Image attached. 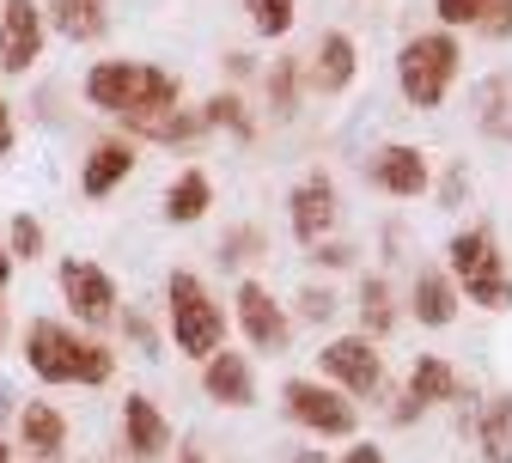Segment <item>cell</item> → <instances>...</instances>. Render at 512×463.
<instances>
[{
	"label": "cell",
	"mask_w": 512,
	"mask_h": 463,
	"mask_svg": "<svg viewBox=\"0 0 512 463\" xmlns=\"http://www.w3.org/2000/svg\"><path fill=\"white\" fill-rule=\"evenodd\" d=\"M86 104L147 141H189L202 128V116H177V80L153 61H92Z\"/></svg>",
	"instance_id": "obj_1"
},
{
	"label": "cell",
	"mask_w": 512,
	"mask_h": 463,
	"mask_svg": "<svg viewBox=\"0 0 512 463\" xmlns=\"http://www.w3.org/2000/svg\"><path fill=\"white\" fill-rule=\"evenodd\" d=\"M25 366H31L43 384H110L116 354H110L98 336H80L74 323L37 317V323L25 329Z\"/></svg>",
	"instance_id": "obj_2"
},
{
	"label": "cell",
	"mask_w": 512,
	"mask_h": 463,
	"mask_svg": "<svg viewBox=\"0 0 512 463\" xmlns=\"http://www.w3.org/2000/svg\"><path fill=\"white\" fill-rule=\"evenodd\" d=\"M458 61H464V49H458L452 31L409 37L403 55H397V86H403V98L415 110H439L445 92H452V80H458Z\"/></svg>",
	"instance_id": "obj_3"
},
{
	"label": "cell",
	"mask_w": 512,
	"mask_h": 463,
	"mask_svg": "<svg viewBox=\"0 0 512 463\" xmlns=\"http://www.w3.org/2000/svg\"><path fill=\"white\" fill-rule=\"evenodd\" d=\"M165 299H171V342H177V354L208 360V354L226 348V317H220L214 293L189 275V269H177V275L165 281Z\"/></svg>",
	"instance_id": "obj_4"
},
{
	"label": "cell",
	"mask_w": 512,
	"mask_h": 463,
	"mask_svg": "<svg viewBox=\"0 0 512 463\" xmlns=\"http://www.w3.org/2000/svg\"><path fill=\"white\" fill-rule=\"evenodd\" d=\"M445 262H452V281L464 287V299H476L482 311L512 305V275H506L500 244L488 232H458L452 244H445Z\"/></svg>",
	"instance_id": "obj_5"
},
{
	"label": "cell",
	"mask_w": 512,
	"mask_h": 463,
	"mask_svg": "<svg viewBox=\"0 0 512 463\" xmlns=\"http://www.w3.org/2000/svg\"><path fill=\"white\" fill-rule=\"evenodd\" d=\"M281 403H287V415H293L299 427H311L317 439H348V433L360 427V415H354L348 396L330 390V384H317V378H287V384H281Z\"/></svg>",
	"instance_id": "obj_6"
},
{
	"label": "cell",
	"mask_w": 512,
	"mask_h": 463,
	"mask_svg": "<svg viewBox=\"0 0 512 463\" xmlns=\"http://www.w3.org/2000/svg\"><path fill=\"white\" fill-rule=\"evenodd\" d=\"M55 281H61V299H68L74 323H86V329H104V323H116V317H122L116 281L98 269V262H86V256H61Z\"/></svg>",
	"instance_id": "obj_7"
},
{
	"label": "cell",
	"mask_w": 512,
	"mask_h": 463,
	"mask_svg": "<svg viewBox=\"0 0 512 463\" xmlns=\"http://www.w3.org/2000/svg\"><path fill=\"white\" fill-rule=\"evenodd\" d=\"M43 37H49V25H43L37 0H0V68L25 74L43 55Z\"/></svg>",
	"instance_id": "obj_8"
},
{
	"label": "cell",
	"mask_w": 512,
	"mask_h": 463,
	"mask_svg": "<svg viewBox=\"0 0 512 463\" xmlns=\"http://www.w3.org/2000/svg\"><path fill=\"white\" fill-rule=\"evenodd\" d=\"M324 372L342 384V396H372L384 384V360H378L372 336H336L324 348Z\"/></svg>",
	"instance_id": "obj_9"
},
{
	"label": "cell",
	"mask_w": 512,
	"mask_h": 463,
	"mask_svg": "<svg viewBox=\"0 0 512 463\" xmlns=\"http://www.w3.org/2000/svg\"><path fill=\"white\" fill-rule=\"evenodd\" d=\"M238 323H244V336H250V348H263V354H281L287 348V311L269 299V287L263 281H244L238 287Z\"/></svg>",
	"instance_id": "obj_10"
},
{
	"label": "cell",
	"mask_w": 512,
	"mask_h": 463,
	"mask_svg": "<svg viewBox=\"0 0 512 463\" xmlns=\"http://www.w3.org/2000/svg\"><path fill=\"white\" fill-rule=\"evenodd\" d=\"M287 208H293V238L317 250V244H324V232L336 226V183H330L324 171H311V177L293 189Z\"/></svg>",
	"instance_id": "obj_11"
},
{
	"label": "cell",
	"mask_w": 512,
	"mask_h": 463,
	"mask_svg": "<svg viewBox=\"0 0 512 463\" xmlns=\"http://www.w3.org/2000/svg\"><path fill=\"white\" fill-rule=\"evenodd\" d=\"M464 384H458V372L445 366L439 354H421L415 360V372H409V390H403V409H397V421H415V415H427L433 403H452Z\"/></svg>",
	"instance_id": "obj_12"
},
{
	"label": "cell",
	"mask_w": 512,
	"mask_h": 463,
	"mask_svg": "<svg viewBox=\"0 0 512 463\" xmlns=\"http://www.w3.org/2000/svg\"><path fill=\"white\" fill-rule=\"evenodd\" d=\"M366 171H372V183L384 195H403V202H415V195L427 189V153L421 147H378Z\"/></svg>",
	"instance_id": "obj_13"
},
{
	"label": "cell",
	"mask_w": 512,
	"mask_h": 463,
	"mask_svg": "<svg viewBox=\"0 0 512 463\" xmlns=\"http://www.w3.org/2000/svg\"><path fill=\"white\" fill-rule=\"evenodd\" d=\"M202 390L214 396V403H226V409H250V403H256L250 360H244V354H232V348L208 354V360H202Z\"/></svg>",
	"instance_id": "obj_14"
},
{
	"label": "cell",
	"mask_w": 512,
	"mask_h": 463,
	"mask_svg": "<svg viewBox=\"0 0 512 463\" xmlns=\"http://www.w3.org/2000/svg\"><path fill=\"white\" fill-rule=\"evenodd\" d=\"M122 445H128V457H141V463L171 445V421L153 409V396H122Z\"/></svg>",
	"instance_id": "obj_15"
},
{
	"label": "cell",
	"mask_w": 512,
	"mask_h": 463,
	"mask_svg": "<svg viewBox=\"0 0 512 463\" xmlns=\"http://www.w3.org/2000/svg\"><path fill=\"white\" fill-rule=\"evenodd\" d=\"M128 177H135V147L128 141H98L86 171H80V189H86V202H104V195L122 189Z\"/></svg>",
	"instance_id": "obj_16"
},
{
	"label": "cell",
	"mask_w": 512,
	"mask_h": 463,
	"mask_svg": "<svg viewBox=\"0 0 512 463\" xmlns=\"http://www.w3.org/2000/svg\"><path fill=\"white\" fill-rule=\"evenodd\" d=\"M43 25H55L68 43H98L110 31V0H49Z\"/></svg>",
	"instance_id": "obj_17"
},
{
	"label": "cell",
	"mask_w": 512,
	"mask_h": 463,
	"mask_svg": "<svg viewBox=\"0 0 512 463\" xmlns=\"http://www.w3.org/2000/svg\"><path fill=\"white\" fill-rule=\"evenodd\" d=\"M19 445L31 451V457H61L68 451V421H61V409L55 403H25L19 409Z\"/></svg>",
	"instance_id": "obj_18"
},
{
	"label": "cell",
	"mask_w": 512,
	"mask_h": 463,
	"mask_svg": "<svg viewBox=\"0 0 512 463\" xmlns=\"http://www.w3.org/2000/svg\"><path fill=\"white\" fill-rule=\"evenodd\" d=\"M354 37H342V31H330L324 43H317V55H311V86L317 92H348V80H354Z\"/></svg>",
	"instance_id": "obj_19"
},
{
	"label": "cell",
	"mask_w": 512,
	"mask_h": 463,
	"mask_svg": "<svg viewBox=\"0 0 512 463\" xmlns=\"http://www.w3.org/2000/svg\"><path fill=\"white\" fill-rule=\"evenodd\" d=\"M208 202H214L208 171H183V177L165 189V220H171V226H196V220L208 214Z\"/></svg>",
	"instance_id": "obj_20"
},
{
	"label": "cell",
	"mask_w": 512,
	"mask_h": 463,
	"mask_svg": "<svg viewBox=\"0 0 512 463\" xmlns=\"http://www.w3.org/2000/svg\"><path fill=\"white\" fill-rule=\"evenodd\" d=\"M476 439H482L488 463H512V396H488V403H482Z\"/></svg>",
	"instance_id": "obj_21"
},
{
	"label": "cell",
	"mask_w": 512,
	"mask_h": 463,
	"mask_svg": "<svg viewBox=\"0 0 512 463\" xmlns=\"http://www.w3.org/2000/svg\"><path fill=\"white\" fill-rule=\"evenodd\" d=\"M415 317L427 323V329H445V323H452L458 317V287L452 281H445V275H415Z\"/></svg>",
	"instance_id": "obj_22"
},
{
	"label": "cell",
	"mask_w": 512,
	"mask_h": 463,
	"mask_svg": "<svg viewBox=\"0 0 512 463\" xmlns=\"http://www.w3.org/2000/svg\"><path fill=\"white\" fill-rule=\"evenodd\" d=\"M0 244H7V256H13V262L43 256V220H37V214H13V226L0 232Z\"/></svg>",
	"instance_id": "obj_23"
},
{
	"label": "cell",
	"mask_w": 512,
	"mask_h": 463,
	"mask_svg": "<svg viewBox=\"0 0 512 463\" xmlns=\"http://www.w3.org/2000/svg\"><path fill=\"white\" fill-rule=\"evenodd\" d=\"M244 13H250V25L263 37H287L293 31V0H244Z\"/></svg>",
	"instance_id": "obj_24"
},
{
	"label": "cell",
	"mask_w": 512,
	"mask_h": 463,
	"mask_svg": "<svg viewBox=\"0 0 512 463\" xmlns=\"http://www.w3.org/2000/svg\"><path fill=\"white\" fill-rule=\"evenodd\" d=\"M232 128V135H250V116H244V104H238V92H214L208 104H202V128Z\"/></svg>",
	"instance_id": "obj_25"
},
{
	"label": "cell",
	"mask_w": 512,
	"mask_h": 463,
	"mask_svg": "<svg viewBox=\"0 0 512 463\" xmlns=\"http://www.w3.org/2000/svg\"><path fill=\"white\" fill-rule=\"evenodd\" d=\"M360 317H366V329H372V336H378V329H391V287H384V281H366L360 287ZM366 329H360V336H366Z\"/></svg>",
	"instance_id": "obj_26"
},
{
	"label": "cell",
	"mask_w": 512,
	"mask_h": 463,
	"mask_svg": "<svg viewBox=\"0 0 512 463\" xmlns=\"http://www.w3.org/2000/svg\"><path fill=\"white\" fill-rule=\"evenodd\" d=\"M476 31L494 37V43H506V37H512V0H488V13L476 19Z\"/></svg>",
	"instance_id": "obj_27"
},
{
	"label": "cell",
	"mask_w": 512,
	"mask_h": 463,
	"mask_svg": "<svg viewBox=\"0 0 512 463\" xmlns=\"http://www.w3.org/2000/svg\"><path fill=\"white\" fill-rule=\"evenodd\" d=\"M433 13H439L445 25H476V19L488 13V0H433Z\"/></svg>",
	"instance_id": "obj_28"
},
{
	"label": "cell",
	"mask_w": 512,
	"mask_h": 463,
	"mask_svg": "<svg viewBox=\"0 0 512 463\" xmlns=\"http://www.w3.org/2000/svg\"><path fill=\"white\" fill-rule=\"evenodd\" d=\"M299 311H305V317H311V323H324V317H330V311H336V299H330V293H324V287H305V299H299Z\"/></svg>",
	"instance_id": "obj_29"
},
{
	"label": "cell",
	"mask_w": 512,
	"mask_h": 463,
	"mask_svg": "<svg viewBox=\"0 0 512 463\" xmlns=\"http://www.w3.org/2000/svg\"><path fill=\"white\" fill-rule=\"evenodd\" d=\"M275 110H293V61L275 68Z\"/></svg>",
	"instance_id": "obj_30"
},
{
	"label": "cell",
	"mask_w": 512,
	"mask_h": 463,
	"mask_svg": "<svg viewBox=\"0 0 512 463\" xmlns=\"http://www.w3.org/2000/svg\"><path fill=\"white\" fill-rule=\"evenodd\" d=\"M13 141H19V128H13V104H7V98H0V159H7V153H13Z\"/></svg>",
	"instance_id": "obj_31"
},
{
	"label": "cell",
	"mask_w": 512,
	"mask_h": 463,
	"mask_svg": "<svg viewBox=\"0 0 512 463\" xmlns=\"http://www.w3.org/2000/svg\"><path fill=\"white\" fill-rule=\"evenodd\" d=\"M317 262H324V269H348L354 250H348V244H317Z\"/></svg>",
	"instance_id": "obj_32"
},
{
	"label": "cell",
	"mask_w": 512,
	"mask_h": 463,
	"mask_svg": "<svg viewBox=\"0 0 512 463\" xmlns=\"http://www.w3.org/2000/svg\"><path fill=\"white\" fill-rule=\"evenodd\" d=\"M244 250H256V232H238V238H226V256H220V262H244Z\"/></svg>",
	"instance_id": "obj_33"
},
{
	"label": "cell",
	"mask_w": 512,
	"mask_h": 463,
	"mask_svg": "<svg viewBox=\"0 0 512 463\" xmlns=\"http://www.w3.org/2000/svg\"><path fill=\"white\" fill-rule=\"evenodd\" d=\"M342 463H384V451H378V445H354Z\"/></svg>",
	"instance_id": "obj_34"
},
{
	"label": "cell",
	"mask_w": 512,
	"mask_h": 463,
	"mask_svg": "<svg viewBox=\"0 0 512 463\" xmlns=\"http://www.w3.org/2000/svg\"><path fill=\"white\" fill-rule=\"evenodd\" d=\"M7 275H13V256H7V244H0V299H7Z\"/></svg>",
	"instance_id": "obj_35"
},
{
	"label": "cell",
	"mask_w": 512,
	"mask_h": 463,
	"mask_svg": "<svg viewBox=\"0 0 512 463\" xmlns=\"http://www.w3.org/2000/svg\"><path fill=\"white\" fill-rule=\"evenodd\" d=\"M177 463H208V457H202L196 445H183V451H177Z\"/></svg>",
	"instance_id": "obj_36"
},
{
	"label": "cell",
	"mask_w": 512,
	"mask_h": 463,
	"mask_svg": "<svg viewBox=\"0 0 512 463\" xmlns=\"http://www.w3.org/2000/svg\"><path fill=\"white\" fill-rule=\"evenodd\" d=\"M293 463H324V457H317V451H299V457H293Z\"/></svg>",
	"instance_id": "obj_37"
},
{
	"label": "cell",
	"mask_w": 512,
	"mask_h": 463,
	"mask_svg": "<svg viewBox=\"0 0 512 463\" xmlns=\"http://www.w3.org/2000/svg\"><path fill=\"white\" fill-rule=\"evenodd\" d=\"M0 463H13V445H7V439H0Z\"/></svg>",
	"instance_id": "obj_38"
},
{
	"label": "cell",
	"mask_w": 512,
	"mask_h": 463,
	"mask_svg": "<svg viewBox=\"0 0 512 463\" xmlns=\"http://www.w3.org/2000/svg\"><path fill=\"white\" fill-rule=\"evenodd\" d=\"M0 415H7V384H0Z\"/></svg>",
	"instance_id": "obj_39"
}]
</instances>
